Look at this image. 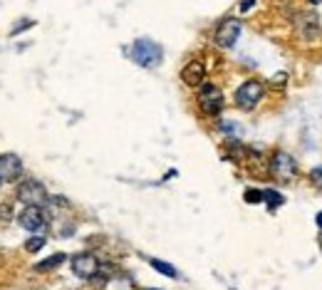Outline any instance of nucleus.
Masks as SVG:
<instances>
[{
	"label": "nucleus",
	"instance_id": "f257e3e1",
	"mask_svg": "<svg viewBox=\"0 0 322 290\" xmlns=\"http://www.w3.org/2000/svg\"><path fill=\"white\" fill-rule=\"evenodd\" d=\"M129 52H131V60L141 67H156L161 62V47L154 40H146V38L134 42Z\"/></svg>",
	"mask_w": 322,
	"mask_h": 290
},
{
	"label": "nucleus",
	"instance_id": "f03ea898",
	"mask_svg": "<svg viewBox=\"0 0 322 290\" xmlns=\"http://www.w3.org/2000/svg\"><path fill=\"white\" fill-rule=\"evenodd\" d=\"M270 174L280 181V184H290V181L295 179V174H297V164H295V159L290 154L278 152L270 159Z\"/></svg>",
	"mask_w": 322,
	"mask_h": 290
},
{
	"label": "nucleus",
	"instance_id": "7ed1b4c3",
	"mask_svg": "<svg viewBox=\"0 0 322 290\" xmlns=\"http://www.w3.org/2000/svg\"><path fill=\"white\" fill-rule=\"evenodd\" d=\"M25 206H40L47 201V189L42 186L37 179H25L20 186H17V193H15Z\"/></svg>",
	"mask_w": 322,
	"mask_h": 290
},
{
	"label": "nucleus",
	"instance_id": "20e7f679",
	"mask_svg": "<svg viewBox=\"0 0 322 290\" xmlns=\"http://www.w3.org/2000/svg\"><path fill=\"white\" fill-rule=\"evenodd\" d=\"M263 99V84L258 82V80H248V82H243L238 87V92H236V104H238L240 110H253L258 102Z\"/></svg>",
	"mask_w": 322,
	"mask_h": 290
},
{
	"label": "nucleus",
	"instance_id": "39448f33",
	"mask_svg": "<svg viewBox=\"0 0 322 290\" xmlns=\"http://www.w3.org/2000/svg\"><path fill=\"white\" fill-rule=\"evenodd\" d=\"M198 107L209 117L221 114V110H223V95H221V89L213 87V84H203V89L198 95Z\"/></svg>",
	"mask_w": 322,
	"mask_h": 290
},
{
	"label": "nucleus",
	"instance_id": "423d86ee",
	"mask_svg": "<svg viewBox=\"0 0 322 290\" xmlns=\"http://www.w3.org/2000/svg\"><path fill=\"white\" fill-rule=\"evenodd\" d=\"M238 35H240V20L238 17H228L216 30V42L221 47H233L236 40H238Z\"/></svg>",
	"mask_w": 322,
	"mask_h": 290
},
{
	"label": "nucleus",
	"instance_id": "0eeeda50",
	"mask_svg": "<svg viewBox=\"0 0 322 290\" xmlns=\"http://www.w3.org/2000/svg\"><path fill=\"white\" fill-rule=\"evenodd\" d=\"M72 270H74V276H77V278L89 280V278L97 276L99 263H97V258H94L92 253H80V256H74V258H72Z\"/></svg>",
	"mask_w": 322,
	"mask_h": 290
},
{
	"label": "nucleus",
	"instance_id": "6e6552de",
	"mask_svg": "<svg viewBox=\"0 0 322 290\" xmlns=\"http://www.w3.org/2000/svg\"><path fill=\"white\" fill-rule=\"evenodd\" d=\"M23 174V161L15 154H3L0 156V179L3 181H15Z\"/></svg>",
	"mask_w": 322,
	"mask_h": 290
},
{
	"label": "nucleus",
	"instance_id": "1a4fd4ad",
	"mask_svg": "<svg viewBox=\"0 0 322 290\" xmlns=\"http://www.w3.org/2000/svg\"><path fill=\"white\" fill-rule=\"evenodd\" d=\"M20 226L28 231H40L45 226V213L40 206H25V211L20 213Z\"/></svg>",
	"mask_w": 322,
	"mask_h": 290
},
{
	"label": "nucleus",
	"instance_id": "9d476101",
	"mask_svg": "<svg viewBox=\"0 0 322 290\" xmlns=\"http://www.w3.org/2000/svg\"><path fill=\"white\" fill-rule=\"evenodd\" d=\"M181 80L188 84V87H196V84H201L203 80H206V67H203V62H201V60H191V62L183 67Z\"/></svg>",
	"mask_w": 322,
	"mask_h": 290
},
{
	"label": "nucleus",
	"instance_id": "9b49d317",
	"mask_svg": "<svg viewBox=\"0 0 322 290\" xmlns=\"http://www.w3.org/2000/svg\"><path fill=\"white\" fill-rule=\"evenodd\" d=\"M149 263H151V268H154V270H159V273H164V276H168V278H176V276H179L174 265H168V263H164V261H159V258H151Z\"/></svg>",
	"mask_w": 322,
	"mask_h": 290
},
{
	"label": "nucleus",
	"instance_id": "f8f14e48",
	"mask_svg": "<svg viewBox=\"0 0 322 290\" xmlns=\"http://www.w3.org/2000/svg\"><path fill=\"white\" fill-rule=\"evenodd\" d=\"M67 256L65 253H55V256H50L47 261H42V263H37V270H52V268H57L60 263L65 261Z\"/></svg>",
	"mask_w": 322,
	"mask_h": 290
},
{
	"label": "nucleus",
	"instance_id": "ddd939ff",
	"mask_svg": "<svg viewBox=\"0 0 322 290\" xmlns=\"http://www.w3.org/2000/svg\"><path fill=\"white\" fill-rule=\"evenodd\" d=\"M263 201H268V206L270 208H278V206L285 204L282 193H278V191H263Z\"/></svg>",
	"mask_w": 322,
	"mask_h": 290
},
{
	"label": "nucleus",
	"instance_id": "4468645a",
	"mask_svg": "<svg viewBox=\"0 0 322 290\" xmlns=\"http://www.w3.org/2000/svg\"><path fill=\"white\" fill-rule=\"evenodd\" d=\"M45 243H47V238H45V235H35V238H30V241H28V246H25V248H28V253H37Z\"/></svg>",
	"mask_w": 322,
	"mask_h": 290
},
{
	"label": "nucleus",
	"instance_id": "2eb2a0df",
	"mask_svg": "<svg viewBox=\"0 0 322 290\" xmlns=\"http://www.w3.org/2000/svg\"><path fill=\"white\" fill-rule=\"evenodd\" d=\"M245 201H248V204H260V201H263V191L248 189V191H245Z\"/></svg>",
	"mask_w": 322,
	"mask_h": 290
},
{
	"label": "nucleus",
	"instance_id": "dca6fc26",
	"mask_svg": "<svg viewBox=\"0 0 322 290\" xmlns=\"http://www.w3.org/2000/svg\"><path fill=\"white\" fill-rule=\"evenodd\" d=\"M310 179H312V184H315L317 189H322V166H315V169L310 171Z\"/></svg>",
	"mask_w": 322,
	"mask_h": 290
},
{
	"label": "nucleus",
	"instance_id": "f3484780",
	"mask_svg": "<svg viewBox=\"0 0 322 290\" xmlns=\"http://www.w3.org/2000/svg\"><path fill=\"white\" fill-rule=\"evenodd\" d=\"M30 25H35V23H32V20H25V23H20V25H15V28H13V35H17V32H20V30L30 28Z\"/></svg>",
	"mask_w": 322,
	"mask_h": 290
},
{
	"label": "nucleus",
	"instance_id": "a211bd4d",
	"mask_svg": "<svg viewBox=\"0 0 322 290\" xmlns=\"http://www.w3.org/2000/svg\"><path fill=\"white\" fill-rule=\"evenodd\" d=\"M253 3H255V0H240V10H243V13H248V10L253 8Z\"/></svg>",
	"mask_w": 322,
	"mask_h": 290
},
{
	"label": "nucleus",
	"instance_id": "6ab92c4d",
	"mask_svg": "<svg viewBox=\"0 0 322 290\" xmlns=\"http://www.w3.org/2000/svg\"><path fill=\"white\" fill-rule=\"evenodd\" d=\"M273 80H275V84H278V87H282V84H285V80H288V75H285V72H280V75H275Z\"/></svg>",
	"mask_w": 322,
	"mask_h": 290
},
{
	"label": "nucleus",
	"instance_id": "aec40b11",
	"mask_svg": "<svg viewBox=\"0 0 322 290\" xmlns=\"http://www.w3.org/2000/svg\"><path fill=\"white\" fill-rule=\"evenodd\" d=\"M315 221H317V226H320V228H322V211H320V213H317V219H315Z\"/></svg>",
	"mask_w": 322,
	"mask_h": 290
},
{
	"label": "nucleus",
	"instance_id": "412c9836",
	"mask_svg": "<svg viewBox=\"0 0 322 290\" xmlns=\"http://www.w3.org/2000/svg\"><path fill=\"white\" fill-rule=\"evenodd\" d=\"M310 3H312V5H320L322 0H310Z\"/></svg>",
	"mask_w": 322,
	"mask_h": 290
},
{
	"label": "nucleus",
	"instance_id": "4be33fe9",
	"mask_svg": "<svg viewBox=\"0 0 322 290\" xmlns=\"http://www.w3.org/2000/svg\"><path fill=\"white\" fill-rule=\"evenodd\" d=\"M149 290H159V288H149Z\"/></svg>",
	"mask_w": 322,
	"mask_h": 290
},
{
	"label": "nucleus",
	"instance_id": "5701e85b",
	"mask_svg": "<svg viewBox=\"0 0 322 290\" xmlns=\"http://www.w3.org/2000/svg\"><path fill=\"white\" fill-rule=\"evenodd\" d=\"M0 184H3V179H0Z\"/></svg>",
	"mask_w": 322,
	"mask_h": 290
}]
</instances>
